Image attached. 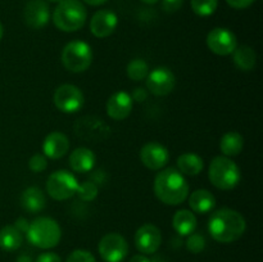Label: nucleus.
Wrapping results in <instances>:
<instances>
[{"label":"nucleus","mask_w":263,"mask_h":262,"mask_svg":"<svg viewBox=\"0 0 263 262\" xmlns=\"http://www.w3.org/2000/svg\"><path fill=\"white\" fill-rule=\"evenodd\" d=\"M246 229V218L241 213L231 208H221L215 211L208 221V231L218 243L236 241L243 236Z\"/></svg>","instance_id":"f257e3e1"},{"label":"nucleus","mask_w":263,"mask_h":262,"mask_svg":"<svg viewBox=\"0 0 263 262\" xmlns=\"http://www.w3.org/2000/svg\"><path fill=\"white\" fill-rule=\"evenodd\" d=\"M154 194L164 204L179 205L187 199L189 184L179 170L168 167L154 179Z\"/></svg>","instance_id":"f03ea898"},{"label":"nucleus","mask_w":263,"mask_h":262,"mask_svg":"<svg viewBox=\"0 0 263 262\" xmlns=\"http://www.w3.org/2000/svg\"><path fill=\"white\" fill-rule=\"evenodd\" d=\"M87 10L80 0H62L53 12V22L63 32H74L86 23Z\"/></svg>","instance_id":"7ed1b4c3"},{"label":"nucleus","mask_w":263,"mask_h":262,"mask_svg":"<svg viewBox=\"0 0 263 262\" xmlns=\"http://www.w3.org/2000/svg\"><path fill=\"white\" fill-rule=\"evenodd\" d=\"M208 179L211 184L220 190H233L241 180L238 164L225 156H217L208 167Z\"/></svg>","instance_id":"20e7f679"},{"label":"nucleus","mask_w":263,"mask_h":262,"mask_svg":"<svg viewBox=\"0 0 263 262\" xmlns=\"http://www.w3.org/2000/svg\"><path fill=\"white\" fill-rule=\"evenodd\" d=\"M27 239L32 246L50 249L58 246L62 238L59 223L50 217H37L28 225Z\"/></svg>","instance_id":"39448f33"},{"label":"nucleus","mask_w":263,"mask_h":262,"mask_svg":"<svg viewBox=\"0 0 263 262\" xmlns=\"http://www.w3.org/2000/svg\"><path fill=\"white\" fill-rule=\"evenodd\" d=\"M92 62L91 46L81 40H73L66 44L62 50V63L64 68L73 73L85 72Z\"/></svg>","instance_id":"423d86ee"},{"label":"nucleus","mask_w":263,"mask_h":262,"mask_svg":"<svg viewBox=\"0 0 263 262\" xmlns=\"http://www.w3.org/2000/svg\"><path fill=\"white\" fill-rule=\"evenodd\" d=\"M79 189V181L71 172L66 170H58L50 174L46 181V192L49 197L55 200H67L76 195Z\"/></svg>","instance_id":"0eeeda50"},{"label":"nucleus","mask_w":263,"mask_h":262,"mask_svg":"<svg viewBox=\"0 0 263 262\" xmlns=\"http://www.w3.org/2000/svg\"><path fill=\"white\" fill-rule=\"evenodd\" d=\"M74 133L80 139L91 143H100L109 138L110 127L105 121L95 116H84L73 126Z\"/></svg>","instance_id":"6e6552de"},{"label":"nucleus","mask_w":263,"mask_h":262,"mask_svg":"<svg viewBox=\"0 0 263 262\" xmlns=\"http://www.w3.org/2000/svg\"><path fill=\"white\" fill-rule=\"evenodd\" d=\"M54 105L63 113H76L82 108L85 97L81 89L72 84H63L54 91Z\"/></svg>","instance_id":"1a4fd4ad"},{"label":"nucleus","mask_w":263,"mask_h":262,"mask_svg":"<svg viewBox=\"0 0 263 262\" xmlns=\"http://www.w3.org/2000/svg\"><path fill=\"white\" fill-rule=\"evenodd\" d=\"M98 251L105 262H122L128 254V244L121 234L109 233L100 239Z\"/></svg>","instance_id":"9d476101"},{"label":"nucleus","mask_w":263,"mask_h":262,"mask_svg":"<svg viewBox=\"0 0 263 262\" xmlns=\"http://www.w3.org/2000/svg\"><path fill=\"white\" fill-rule=\"evenodd\" d=\"M146 89L156 97H164L174 91L176 77L167 67H157L149 72L145 79Z\"/></svg>","instance_id":"9b49d317"},{"label":"nucleus","mask_w":263,"mask_h":262,"mask_svg":"<svg viewBox=\"0 0 263 262\" xmlns=\"http://www.w3.org/2000/svg\"><path fill=\"white\" fill-rule=\"evenodd\" d=\"M207 46L217 55H230L238 46V40L233 31L225 27H216L208 32Z\"/></svg>","instance_id":"f8f14e48"},{"label":"nucleus","mask_w":263,"mask_h":262,"mask_svg":"<svg viewBox=\"0 0 263 262\" xmlns=\"http://www.w3.org/2000/svg\"><path fill=\"white\" fill-rule=\"evenodd\" d=\"M162 244V233L153 223H144L135 233V246L141 254H153Z\"/></svg>","instance_id":"ddd939ff"},{"label":"nucleus","mask_w":263,"mask_h":262,"mask_svg":"<svg viewBox=\"0 0 263 262\" xmlns=\"http://www.w3.org/2000/svg\"><path fill=\"white\" fill-rule=\"evenodd\" d=\"M140 161L144 166L153 171H158L167 166L170 161V153L166 146L157 141L146 143L140 151Z\"/></svg>","instance_id":"4468645a"},{"label":"nucleus","mask_w":263,"mask_h":262,"mask_svg":"<svg viewBox=\"0 0 263 262\" xmlns=\"http://www.w3.org/2000/svg\"><path fill=\"white\" fill-rule=\"evenodd\" d=\"M23 18L28 27L40 30L50 20V9L45 0H30L23 10Z\"/></svg>","instance_id":"2eb2a0df"},{"label":"nucleus","mask_w":263,"mask_h":262,"mask_svg":"<svg viewBox=\"0 0 263 262\" xmlns=\"http://www.w3.org/2000/svg\"><path fill=\"white\" fill-rule=\"evenodd\" d=\"M118 18L109 9L98 10L90 20V31L95 38L105 39L112 35L117 28Z\"/></svg>","instance_id":"dca6fc26"},{"label":"nucleus","mask_w":263,"mask_h":262,"mask_svg":"<svg viewBox=\"0 0 263 262\" xmlns=\"http://www.w3.org/2000/svg\"><path fill=\"white\" fill-rule=\"evenodd\" d=\"M134 100L126 91H117L109 97L105 104V110L109 118L115 121H122L130 116L133 110Z\"/></svg>","instance_id":"f3484780"},{"label":"nucleus","mask_w":263,"mask_h":262,"mask_svg":"<svg viewBox=\"0 0 263 262\" xmlns=\"http://www.w3.org/2000/svg\"><path fill=\"white\" fill-rule=\"evenodd\" d=\"M69 151V139L61 131H53L45 138L43 143V152L46 158L59 159Z\"/></svg>","instance_id":"a211bd4d"},{"label":"nucleus","mask_w":263,"mask_h":262,"mask_svg":"<svg viewBox=\"0 0 263 262\" xmlns=\"http://www.w3.org/2000/svg\"><path fill=\"white\" fill-rule=\"evenodd\" d=\"M68 161L72 171L79 172V174H86L94 169L97 157L91 149L81 146V148H76L69 154Z\"/></svg>","instance_id":"6ab92c4d"},{"label":"nucleus","mask_w":263,"mask_h":262,"mask_svg":"<svg viewBox=\"0 0 263 262\" xmlns=\"http://www.w3.org/2000/svg\"><path fill=\"white\" fill-rule=\"evenodd\" d=\"M187 200H189L192 212L200 213V215L211 212L216 205L215 195L207 189L195 190L192 194L187 195Z\"/></svg>","instance_id":"aec40b11"},{"label":"nucleus","mask_w":263,"mask_h":262,"mask_svg":"<svg viewBox=\"0 0 263 262\" xmlns=\"http://www.w3.org/2000/svg\"><path fill=\"white\" fill-rule=\"evenodd\" d=\"M21 204L23 210L30 213H37L45 208L46 198L45 194L40 188L30 186L23 190L22 197H21Z\"/></svg>","instance_id":"412c9836"},{"label":"nucleus","mask_w":263,"mask_h":262,"mask_svg":"<svg viewBox=\"0 0 263 262\" xmlns=\"http://www.w3.org/2000/svg\"><path fill=\"white\" fill-rule=\"evenodd\" d=\"M172 225L176 233L181 236H187L197 229V217L189 210L177 211L172 218Z\"/></svg>","instance_id":"4be33fe9"},{"label":"nucleus","mask_w":263,"mask_h":262,"mask_svg":"<svg viewBox=\"0 0 263 262\" xmlns=\"http://www.w3.org/2000/svg\"><path fill=\"white\" fill-rule=\"evenodd\" d=\"M177 170L181 172L182 175H187V176H197L202 172L203 167H204V162L200 156L195 153H184L179 156L176 161Z\"/></svg>","instance_id":"5701e85b"},{"label":"nucleus","mask_w":263,"mask_h":262,"mask_svg":"<svg viewBox=\"0 0 263 262\" xmlns=\"http://www.w3.org/2000/svg\"><path fill=\"white\" fill-rule=\"evenodd\" d=\"M233 62L240 71H252L257 63L256 51L248 45L236 46L235 50L233 51Z\"/></svg>","instance_id":"b1692460"},{"label":"nucleus","mask_w":263,"mask_h":262,"mask_svg":"<svg viewBox=\"0 0 263 262\" xmlns=\"http://www.w3.org/2000/svg\"><path fill=\"white\" fill-rule=\"evenodd\" d=\"M244 148V138L238 131H229L221 138L220 149L225 157H235Z\"/></svg>","instance_id":"393cba45"},{"label":"nucleus","mask_w":263,"mask_h":262,"mask_svg":"<svg viewBox=\"0 0 263 262\" xmlns=\"http://www.w3.org/2000/svg\"><path fill=\"white\" fill-rule=\"evenodd\" d=\"M23 243L22 233L14 228V225H7L0 230V248L3 251H17Z\"/></svg>","instance_id":"a878e982"},{"label":"nucleus","mask_w":263,"mask_h":262,"mask_svg":"<svg viewBox=\"0 0 263 262\" xmlns=\"http://www.w3.org/2000/svg\"><path fill=\"white\" fill-rule=\"evenodd\" d=\"M126 72H127L128 79L133 80V81H143V80L146 79V76H148L149 73V66L144 59L136 58L133 59V61L127 64Z\"/></svg>","instance_id":"bb28decb"},{"label":"nucleus","mask_w":263,"mask_h":262,"mask_svg":"<svg viewBox=\"0 0 263 262\" xmlns=\"http://www.w3.org/2000/svg\"><path fill=\"white\" fill-rule=\"evenodd\" d=\"M193 12L199 17H210L216 12L218 0H190Z\"/></svg>","instance_id":"cd10ccee"},{"label":"nucleus","mask_w":263,"mask_h":262,"mask_svg":"<svg viewBox=\"0 0 263 262\" xmlns=\"http://www.w3.org/2000/svg\"><path fill=\"white\" fill-rule=\"evenodd\" d=\"M76 194L84 202H92L99 194V188L92 181H84L79 184V189H77Z\"/></svg>","instance_id":"c85d7f7f"},{"label":"nucleus","mask_w":263,"mask_h":262,"mask_svg":"<svg viewBox=\"0 0 263 262\" xmlns=\"http://www.w3.org/2000/svg\"><path fill=\"white\" fill-rule=\"evenodd\" d=\"M186 248L187 251L194 254L200 253L205 248V238L199 233H192L190 235H187Z\"/></svg>","instance_id":"c756f323"},{"label":"nucleus","mask_w":263,"mask_h":262,"mask_svg":"<svg viewBox=\"0 0 263 262\" xmlns=\"http://www.w3.org/2000/svg\"><path fill=\"white\" fill-rule=\"evenodd\" d=\"M48 167V158L44 154L36 153L28 161V169L32 172H43Z\"/></svg>","instance_id":"7c9ffc66"},{"label":"nucleus","mask_w":263,"mask_h":262,"mask_svg":"<svg viewBox=\"0 0 263 262\" xmlns=\"http://www.w3.org/2000/svg\"><path fill=\"white\" fill-rule=\"evenodd\" d=\"M66 262H97L92 253L85 249H76L67 257Z\"/></svg>","instance_id":"2f4dec72"},{"label":"nucleus","mask_w":263,"mask_h":262,"mask_svg":"<svg viewBox=\"0 0 263 262\" xmlns=\"http://www.w3.org/2000/svg\"><path fill=\"white\" fill-rule=\"evenodd\" d=\"M184 4V0H162V9L166 13H175Z\"/></svg>","instance_id":"473e14b6"},{"label":"nucleus","mask_w":263,"mask_h":262,"mask_svg":"<svg viewBox=\"0 0 263 262\" xmlns=\"http://www.w3.org/2000/svg\"><path fill=\"white\" fill-rule=\"evenodd\" d=\"M256 0H226L229 5L234 9H246L251 7Z\"/></svg>","instance_id":"72a5a7b5"},{"label":"nucleus","mask_w":263,"mask_h":262,"mask_svg":"<svg viewBox=\"0 0 263 262\" xmlns=\"http://www.w3.org/2000/svg\"><path fill=\"white\" fill-rule=\"evenodd\" d=\"M35 262H62V259L57 253H53V252H45V253H41L40 256L36 258Z\"/></svg>","instance_id":"f704fd0d"},{"label":"nucleus","mask_w":263,"mask_h":262,"mask_svg":"<svg viewBox=\"0 0 263 262\" xmlns=\"http://www.w3.org/2000/svg\"><path fill=\"white\" fill-rule=\"evenodd\" d=\"M131 98H133V100H135V102L143 103L144 100H146V98H148V91H146L144 87H136L133 91V94H131Z\"/></svg>","instance_id":"c9c22d12"},{"label":"nucleus","mask_w":263,"mask_h":262,"mask_svg":"<svg viewBox=\"0 0 263 262\" xmlns=\"http://www.w3.org/2000/svg\"><path fill=\"white\" fill-rule=\"evenodd\" d=\"M28 225H30V222H28V221L26 220L25 217L17 218V221H15V222H14V228L17 229V230L20 231V233H22V234L27 233Z\"/></svg>","instance_id":"e433bc0d"},{"label":"nucleus","mask_w":263,"mask_h":262,"mask_svg":"<svg viewBox=\"0 0 263 262\" xmlns=\"http://www.w3.org/2000/svg\"><path fill=\"white\" fill-rule=\"evenodd\" d=\"M91 181L94 182V184H102L103 181H104V174H103L102 170H98V171H95L94 174L91 175Z\"/></svg>","instance_id":"4c0bfd02"},{"label":"nucleus","mask_w":263,"mask_h":262,"mask_svg":"<svg viewBox=\"0 0 263 262\" xmlns=\"http://www.w3.org/2000/svg\"><path fill=\"white\" fill-rule=\"evenodd\" d=\"M130 262H151V259L145 254H135L130 258Z\"/></svg>","instance_id":"58836bf2"},{"label":"nucleus","mask_w":263,"mask_h":262,"mask_svg":"<svg viewBox=\"0 0 263 262\" xmlns=\"http://www.w3.org/2000/svg\"><path fill=\"white\" fill-rule=\"evenodd\" d=\"M86 4L92 5V7H98V5H103L108 2V0H82Z\"/></svg>","instance_id":"ea45409f"},{"label":"nucleus","mask_w":263,"mask_h":262,"mask_svg":"<svg viewBox=\"0 0 263 262\" xmlns=\"http://www.w3.org/2000/svg\"><path fill=\"white\" fill-rule=\"evenodd\" d=\"M15 262H32V258H31L28 254L23 253V254H21L20 257H18L17 261H15Z\"/></svg>","instance_id":"a19ab883"},{"label":"nucleus","mask_w":263,"mask_h":262,"mask_svg":"<svg viewBox=\"0 0 263 262\" xmlns=\"http://www.w3.org/2000/svg\"><path fill=\"white\" fill-rule=\"evenodd\" d=\"M141 3H145V4H151V5H153V4H156V3H158L159 0H140Z\"/></svg>","instance_id":"79ce46f5"},{"label":"nucleus","mask_w":263,"mask_h":262,"mask_svg":"<svg viewBox=\"0 0 263 262\" xmlns=\"http://www.w3.org/2000/svg\"><path fill=\"white\" fill-rule=\"evenodd\" d=\"M3 35H4V27H3L2 22H0V40L3 39Z\"/></svg>","instance_id":"37998d69"},{"label":"nucleus","mask_w":263,"mask_h":262,"mask_svg":"<svg viewBox=\"0 0 263 262\" xmlns=\"http://www.w3.org/2000/svg\"><path fill=\"white\" fill-rule=\"evenodd\" d=\"M48 2H50V3H59V2H62V0H48Z\"/></svg>","instance_id":"c03bdc74"}]
</instances>
